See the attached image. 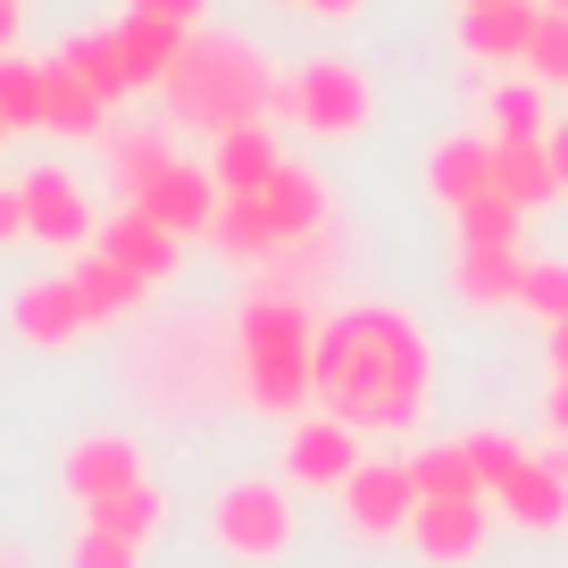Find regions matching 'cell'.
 Listing matches in <instances>:
<instances>
[{
  "label": "cell",
  "mask_w": 568,
  "mask_h": 568,
  "mask_svg": "<svg viewBox=\"0 0 568 568\" xmlns=\"http://www.w3.org/2000/svg\"><path fill=\"white\" fill-rule=\"evenodd\" d=\"M426 385H435L426 335L385 302L343 310L318 335V402H326V418L359 426V435H402V426H418Z\"/></svg>",
  "instance_id": "6da1fadb"
},
{
  "label": "cell",
  "mask_w": 568,
  "mask_h": 568,
  "mask_svg": "<svg viewBox=\"0 0 568 568\" xmlns=\"http://www.w3.org/2000/svg\"><path fill=\"white\" fill-rule=\"evenodd\" d=\"M267 109H284L302 134L343 142V134H359V125L376 118V92H368V75H359L352 59H310L302 75H276V101Z\"/></svg>",
  "instance_id": "277c9868"
},
{
  "label": "cell",
  "mask_w": 568,
  "mask_h": 568,
  "mask_svg": "<svg viewBox=\"0 0 568 568\" xmlns=\"http://www.w3.org/2000/svg\"><path fill=\"white\" fill-rule=\"evenodd\" d=\"M284 468H293V485H335V494H343V485L368 468V460H359V426L326 418V409H318V418H293Z\"/></svg>",
  "instance_id": "30bf717a"
},
{
  "label": "cell",
  "mask_w": 568,
  "mask_h": 568,
  "mask_svg": "<svg viewBox=\"0 0 568 568\" xmlns=\"http://www.w3.org/2000/svg\"><path fill=\"white\" fill-rule=\"evenodd\" d=\"M42 68H51V118L42 125H51V134H101V118H109L101 92H92L75 68H59V59H42Z\"/></svg>",
  "instance_id": "d4e9b609"
},
{
  "label": "cell",
  "mask_w": 568,
  "mask_h": 568,
  "mask_svg": "<svg viewBox=\"0 0 568 568\" xmlns=\"http://www.w3.org/2000/svg\"><path fill=\"white\" fill-rule=\"evenodd\" d=\"M184 26H160V18H125L118 26V59H125V75L134 84H168L176 75V59H184Z\"/></svg>",
  "instance_id": "44dd1931"
},
{
  "label": "cell",
  "mask_w": 568,
  "mask_h": 568,
  "mask_svg": "<svg viewBox=\"0 0 568 568\" xmlns=\"http://www.w3.org/2000/svg\"><path fill=\"white\" fill-rule=\"evenodd\" d=\"M485 527H494V510H485V501H418V518H409V544H418L426 560L460 568V560H477Z\"/></svg>",
  "instance_id": "9a60e30c"
},
{
  "label": "cell",
  "mask_w": 568,
  "mask_h": 568,
  "mask_svg": "<svg viewBox=\"0 0 568 568\" xmlns=\"http://www.w3.org/2000/svg\"><path fill=\"white\" fill-rule=\"evenodd\" d=\"M544 418H551V435L568 444V376H551V393H544Z\"/></svg>",
  "instance_id": "74e56055"
},
{
  "label": "cell",
  "mask_w": 568,
  "mask_h": 568,
  "mask_svg": "<svg viewBox=\"0 0 568 568\" xmlns=\"http://www.w3.org/2000/svg\"><path fill=\"white\" fill-rule=\"evenodd\" d=\"M134 18H160V26H184V34H193L201 0H134Z\"/></svg>",
  "instance_id": "d590c367"
},
{
  "label": "cell",
  "mask_w": 568,
  "mask_h": 568,
  "mask_svg": "<svg viewBox=\"0 0 568 568\" xmlns=\"http://www.w3.org/2000/svg\"><path fill=\"white\" fill-rule=\"evenodd\" d=\"M460 444H468V460H477V477H485V501H494L501 477L527 460V444H518V435H460Z\"/></svg>",
  "instance_id": "d6a6232c"
},
{
  "label": "cell",
  "mask_w": 568,
  "mask_h": 568,
  "mask_svg": "<svg viewBox=\"0 0 568 568\" xmlns=\"http://www.w3.org/2000/svg\"><path fill=\"white\" fill-rule=\"evenodd\" d=\"M84 527L118 535V544H151V535L168 527V501H160V485H134V494H118V501H109V510H92Z\"/></svg>",
  "instance_id": "4316f807"
},
{
  "label": "cell",
  "mask_w": 568,
  "mask_h": 568,
  "mask_svg": "<svg viewBox=\"0 0 568 568\" xmlns=\"http://www.w3.org/2000/svg\"><path fill=\"white\" fill-rule=\"evenodd\" d=\"M468 310H518V284H527V251H494V243H460V267H452Z\"/></svg>",
  "instance_id": "d6986e66"
},
{
  "label": "cell",
  "mask_w": 568,
  "mask_h": 568,
  "mask_svg": "<svg viewBox=\"0 0 568 568\" xmlns=\"http://www.w3.org/2000/svg\"><path fill=\"white\" fill-rule=\"evenodd\" d=\"M9 326H18L34 352H59V343L84 335V293H75V276H42V284H18L9 293Z\"/></svg>",
  "instance_id": "7c38bea8"
},
{
  "label": "cell",
  "mask_w": 568,
  "mask_h": 568,
  "mask_svg": "<svg viewBox=\"0 0 568 568\" xmlns=\"http://www.w3.org/2000/svg\"><path fill=\"white\" fill-rule=\"evenodd\" d=\"M75 293H84V318H92V326H118V318H134V302L151 293V284H142L134 267H118V260H101V251H84V267H75Z\"/></svg>",
  "instance_id": "7402d4cb"
},
{
  "label": "cell",
  "mask_w": 568,
  "mask_h": 568,
  "mask_svg": "<svg viewBox=\"0 0 568 568\" xmlns=\"http://www.w3.org/2000/svg\"><path fill=\"white\" fill-rule=\"evenodd\" d=\"M168 160H176V151H168V142H160V125H151V134H118V184H125V201H134L142 184L160 176Z\"/></svg>",
  "instance_id": "4dcf8cb0"
},
{
  "label": "cell",
  "mask_w": 568,
  "mask_h": 568,
  "mask_svg": "<svg viewBox=\"0 0 568 568\" xmlns=\"http://www.w3.org/2000/svg\"><path fill=\"white\" fill-rule=\"evenodd\" d=\"M134 485H151V477H142V452L125 444V435H84V444L68 452V494L84 501V518L109 510L118 494H134Z\"/></svg>",
  "instance_id": "8fae6325"
},
{
  "label": "cell",
  "mask_w": 568,
  "mask_h": 568,
  "mask_svg": "<svg viewBox=\"0 0 568 568\" xmlns=\"http://www.w3.org/2000/svg\"><path fill=\"white\" fill-rule=\"evenodd\" d=\"M535 26H544L535 0H494V9H468V18H460V42H468V59L501 68V59H527Z\"/></svg>",
  "instance_id": "ac0fdd59"
},
{
  "label": "cell",
  "mask_w": 568,
  "mask_h": 568,
  "mask_svg": "<svg viewBox=\"0 0 568 568\" xmlns=\"http://www.w3.org/2000/svg\"><path fill=\"white\" fill-rule=\"evenodd\" d=\"M544 335H551V343H544V352H551V376H568V318L544 326Z\"/></svg>",
  "instance_id": "60d3db41"
},
{
  "label": "cell",
  "mask_w": 568,
  "mask_h": 568,
  "mask_svg": "<svg viewBox=\"0 0 568 568\" xmlns=\"http://www.w3.org/2000/svg\"><path fill=\"white\" fill-rule=\"evenodd\" d=\"M0 568H9V560H0Z\"/></svg>",
  "instance_id": "bcb514c9"
},
{
  "label": "cell",
  "mask_w": 568,
  "mask_h": 568,
  "mask_svg": "<svg viewBox=\"0 0 568 568\" xmlns=\"http://www.w3.org/2000/svg\"><path fill=\"white\" fill-rule=\"evenodd\" d=\"M551 118H544V84H501L494 92V142H544Z\"/></svg>",
  "instance_id": "f1b7e54d"
},
{
  "label": "cell",
  "mask_w": 568,
  "mask_h": 568,
  "mask_svg": "<svg viewBox=\"0 0 568 568\" xmlns=\"http://www.w3.org/2000/svg\"><path fill=\"white\" fill-rule=\"evenodd\" d=\"M210 535H217V551H234V560H276V551L293 544V494H284V485H267V477L217 485Z\"/></svg>",
  "instance_id": "5b68a950"
},
{
  "label": "cell",
  "mask_w": 568,
  "mask_h": 568,
  "mask_svg": "<svg viewBox=\"0 0 568 568\" xmlns=\"http://www.w3.org/2000/svg\"><path fill=\"white\" fill-rule=\"evenodd\" d=\"M302 9H318V18H352L359 0H302Z\"/></svg>",
  "instance_id": "b9f144b4"
},
{
  "label": "cell",
  "mask_w": 568,
  "mask_h": 568,
  "mask_svg": "<svg viewBox=\"0 0 568 568\" xmlns=\"http://www.w3.org/2000/svg\"><path fill=\"white\" fill-rule=\"evenodd\" d=\"M234 352H243V393L276 418H302V402H318V326H310V302L284 293V284H260L234 318Z\"/></svg>",
  "instance_id": "7a4b0ae2"
},
{
  "label": "cell",
  "mask_w": 568,
  "mask_h": 568,
  "mask_svg": "<svg viewBox=\"0 0 568 568\" xmlns=\"http://www.w3.org/2000/svg\"><path fill=\"white\" fill-rule=\"evenodd\" d=\"M527 68H535V84H568V18H544V26H535Z\"/></svg>",
  "instance_id": "836d02e7"
},
{
  "label": "cell",
  "mask_w": 568,
  "mask_h": 568,
  "mask_svg": "<svg viewBox=\"0 0 568 568\" xmlns=\"http://www.w3.org/2000/svg\"><path fill=\"white\" fill-rule=\"evenodd\" d=\"M260 210H267V226H276V243H284V251H293V243H318V234H326V184L310 176V168L284 160V168H276V184L260 193Z\"/></svg>",
  "instance_id": "2e32d148"
},
{
  "label": "cell",
  "mask_w": 568,
  "mask_h": 568,
  "mask_svg": "<svg viewBox=\"0 0 568 568\" xmlns=\"http://www.w3.org/2000/svg\"><path fill=\"white\" fill-rule=\"evenodd\" d=\"M460 243H494V251H518V210L510 201H477V210H460Z\"/></svg>",
  "instance_id": "1f68e13d"
},
{
  "label": "cell",
  "mask_w": 568,
  "mask_h": 568,
  "mask_svg": "<svg viewBox=\"0 0 568 568\" xmlns=\"http://www.w3.org/2000/svg\"><path fill=\"white\" fill-rule=\"evenodd\" d=\"M160 92H168V118L226 134V125H260V109L276 101V75L260 68V51L243 34H193Z\"/></svg>",
  "instance_id": "3957f363"
},
{
  "label": "cell",
  "mask_w": 568,
  "mask_h": 568,
  "mask_svg": "<svg viewBox=\"0 0 568 568\" xmlns=\"http://www.w3.org/2000/svg\"><path fill=\"white\" fill-rule=\"evenodd\" d=\"M134 551H142V544H118V535L84 527V535H75V551H68V568H142Z\"/></svg>",
  "instance_id": "e575fe53"
},
{
  "label": "cell",
  "mask_w": 568,
  "mask_h": 568,
  "mask_svg": "<svg viewBox=\"0 0 568 568\" xmlns=\"http://www.w3.org/2000/svg\"><path fill=\"white\" fill-rule=\"evenodd\" d=\"M426 193L452 201V210H477L494 201V134H452L435 160H426Z\"/></svg>",
  "instance_id": "5bb4252c"
},
{
  "label": "cell",
  "mask_w": 568,
  "mask_h": 568,
  "mask_svg": "<svg viewBox=\"0 0 568 568\" xmlns=\"http://www.w3.org/2000/svg\"><path fill=\"white\" fill-rule=\"evenodd\" d=\"M494 510L510 518V527H527V535H560L568 527V452H551V460L527 452V460L501 477Z\"/></svg>",
  "instance_id": "ba28073f"
},
{
  "label": "cell",
  "mask_w": 568,
  "mask_h": 568,
  "mask_svg": "<svg viewBox=\"0 0 568 568\" xmlns=\"http://www.w3.org/2000/svg\"><path fill=\"white\" fill-rule=\"evenodd\" d=\"M59 68H75L101 101H118V92H134V75H125V59H118V34H75L68 51H59Z\"/></svg>",
  "instance_id": "83f0119b"
},
{
  "label": "cell",
  "mask_w": 568,
  "mask_h": 568,
  "mask_svg": "<svg viewBox=\"0 0 568 568\" xmlns=\"http://www.w3.org/2000/svg\"><path fill=\"white\" fill-rule=\"evenodd\" d=\"M0 118L9 125H42L51 118V68H42V59H0Z\"/></svg>",
  "instance_id": "484cf974"
},
{
  "label": "cell",
  "mask_w": 568,
  "mask_h": 568,
  "mask_svg": "<svg viewBox=\"0 0 568 568\" xmlns=\"http://www.w3.org/2000/svg\"><path fill=\"white\" fill-rule=\"evenodd\" d=\"M18 26H26V0H0V59H9V42H18Z\"/></svg>",
  "instance_id": "ab89813d"
},
{
  "label": "cell",
  "mask_w": 568,
  "mask_h": 568,
  "mask_svg": "<svg viewBox=\"0 0 568 568\" xmlns=\"http://www.w3.org/2000/svg\"><path fill=\"white\" fill-rule=\"evenodd\" d=\"M460 9H494V0H460Z\"/></svg>",
  "instance_id": "f6af8a7d"
},
{
  "label": "cell",
  "mask_w": 568,
  "mask_h": 568,
  "mask_svg": "<svg viewBox=\"0 0 568 568\" xmlns=\"http://www.w3.org/2000/svg\"><path fill=\"white\" fill-rule=\"evenodd\" d=\"M518 310H535L544 326L568 318V260H527V284H518Z\"/></svg>",
  "instance_id": "f546056e"
},
{
  "label": "cell",
  "mask_w": 568,
  "mask_h": 568,
  "mask_svg": "<svg viewBox=\"0 0 568 568\" xmlns=\"http://www.w3.org/2000/svg\"><path fill=\"white\" fill-rule=\"evenodd\" d=\"M343 518H352V535H409V518H418V477H409V460H368L343 485Z\"/></svg>",
  "instance_id": "52a82bcc"
},
{
  "label": "cell",
  "mask_w": 568,
  "mask_h": 568,
  "mask_svg": "<svg viewBox=\"0 0 568 568\" xmlns=\"http://www.w3.org/2000/svg\"><path fill=\"white\" fill-rule=\"evenodd\" d=\"M535 9H544V18H568V0H535Z\"/></svg>",
  "instance_id": "7bdbcfd3"
},
{
  "label": "cell",
  "mask_w": 568,
  "mask_h": 568,
  "mask_svg": "<svg viewBox=\"0 0 568 568\" xmlns=\"http://www.w3.org/2000/svg\"><path fill=\"white\" fill-rule=\"evenodd\" d=\"M276 168H284V151H276L267 125H226L217 151H210V176H217V193H226V201H260L267 184H276Z\"/></svg>",
  "instance_id": "4fadbf2b"
},
{
  "label": "cell",
  "mask_w": 568,
  "mask_h": 568,
  "mask_svg": "<svg viewBox=\"0 0 568 568\" xmlns=\"http://www.w3.org/2000/svg\"><path fill=\"white\" fill-rule=\"evenodd\" d=\"M26 234L34 243H51V251H92L101 234H92V201H84V184L68 176V168H26Z\"/></svg>",
  "instance_id": "8992f818"
},
{
  "label": "cell",
  "mask_w": 568,
  "mask_h": 568,
  "mask_svg": "<svg viewBox=\"0 0 568 568\" xmlns=\"http://www.w3.org/2000/svg\"><path fill=\"white\" fill-rule=\"evenodd\" d=\"M217 201H226V193H217V176H210V168H193V160H168L160 176H151V184L134 193V210H142V217H160V226L184 243V234H210Z\"/></svg>",
  "instance_id": "9c48e42d"
},
{
  "label": "cell",
  "mask_w": 568,
  "mask_h": 568,
  "mask_svg": "<svg viewBox=\"0 0 568 568\" xmlns=\"http://www.w3.org/2000/svg\"><path fill=\"white\" fill-rule=\"evenodd\" d=\"M494 193L510 201L518 217H527V210H544V201H560L551 151H544V142H494Z\"/></svg>",
  "instance_id": "ffe728a7"
},
{
  "label": "cell",
  "mask_w": 568,
  "mask_h": 568,
  "mask_svg": "<svg viewBox=\"0 0 568 568\" xmlns=\"http://www.w3.org/2000/svg\"><path fill=\"white\" fill-rule=\"evenodd\" d=\"M544 151H551V176H560V193H568V118L544 134Z\"/></svg>",
  "instance_id": "f35d334b"
},
{
  "label": "cell",
  "mask_w": 568,
  "mask_h": 568,
  "mask_svg": "<svg viewBox=\"0 0 568 568\" xmlns=\"http://www.w3.org/2000/svg\"><path fill=\"white\" fill-rule=\"evenodd\" d=\"M18 234H26V193L0 184V243H18Z\"/></svg>",
  "instance_id": "8d00e7d4"
},
{
  "label": "cell",
  "mask_w": 568,
  "mask_h": 568,
  "mask_svg": "<svg viewBox=\"0 0 568 568\" xmlns=\"http://www.w3.org/2000/svg\"><path fill=\"white\" fill-rule=\"evenodd\" d=\"M409 477H418V501H485V477L468 460V444H426L409 460Z\"/></svg>",
  "instance_id": "cb8c5ba5"
},
{
  "label": "cell",
  "mask_w": 568,
  "mask_h": 568,
  "mask_svg": "<svg viewBox=\"0 0 568 568\" xmlns=\"http://www.w3.org/2000/svg\"><path fill=\"white\" fill-rule=\"evenodd\" d=\"M9 134H18V125H9V118H0V142H9Z\"/></svg>",
  "instance_id": "ee69618b"
},
{
  "label": "cell",
  "mask_w": 568,
  "mask_h": 568,
  "mask_svg": "<svg viewBox=\"0 0 568 568\" xmlns=\"http://www.w3.org/2000/svg\"><path fill=\"white\" fill-rule=\"evenodd\" d=\"M210 243L226 251V260H243V267H267V260L284 251L260 201H217V217H210Z\"/></svg>",
  "instance_id": "603a6c76"
},
{
  "label": "cell",
  "mask_w": 568,
  "mask_h": 568,
  "mask_svg": "<svg viewBox=\"0 0 568 568\" xmlns=\"http://www.w3.org/2000/svg\"><path fill=\"white\" fill-rule=\"evenodd\" d=\"M92 251H101V260H118V267H134L142 284H160L168 267L184 260V243H176V234L160 226V217H142V210L109 217V226H101V243H92Z\"/></svg>",
  "instance_id": "e0dca14e"
}]
</instances>
